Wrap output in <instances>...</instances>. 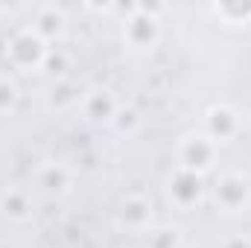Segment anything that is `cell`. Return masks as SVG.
Masks as SVG:
<instances>
[{
	"mask_svg": "<svg viewBox=\"0 0 251 248\" xmlns=\"http://www.w3.org/2000/svg\"><path fill=\"white\" fill-rule=\"evenodd\" d=\"M50 53V44L44 38H38V32L32 26H24L18 32H12L6 38V62L12 70H21V73H35L44 67V59Z\"/></svg>",
	"mask_w": 251,
	"mask_h": 248,
	"instance_id": "6da1fadb",
	"label": "cell"
},
{
	"mask_svg": "<svg viewBox=\"0 0 251 248\" xmlns=\"http://www.w3.org/2000/svg\"><path fill=\"white\" fill-rule=\"evenodd\" d=\"M167 12L164 3H137L134 15L123 21V41L131 50H152L161 38V15Z\"/></svg>",
	"mask_w": 251,
	"mask_h": 248,
	"instance_id": "7a4b0ae2",
	"label": "cell"
},
{
	"mask_svg": "<svg viewBox=\"0 0 251 248\" xmlns=\"http://www.w3.org/2000/svg\"><path fill=\"white\" fill-rule=\"evenodd\" d=\"M213 201L222 213L240 216L251 207V181L243 173H222L213 181Z\"/></svg>",
	"mask_w": 251,
	"mask_h": 248,
	"instance_id": "3957f363",
	"label": "cell"
},
{
	"mask_svg": "<svg viewBox=\"0 0 251 248\" xmlns=\"http://www.w3.org/2000/svg\"><path fill=\"white\" fill-rule=\"evenodd\" d=\"M216 155H219V146L204 131H193L187 137H181V143H178V167L199 173V175H207L213 170Z\"/></svg>",
	"mask_w": 251,
	"mask_h": 248,
	"instance_id": "277c9868",
	"label": "cell"
},
{
	"mask_svg": "<svg viewBox=\"0 0 251 248\" xmlns=\"http://www.w3.org/2000/svg\"><path fill=\"white\" fill-rule=\"evenodd\" d=\"M167 196H170V201L178 207V210H193V207H199L201 204V198H204V175H199V173H190L184 167H176L173 173H170V181H167Z\"/></svg>",
	"mask_w": 251,
	"mask_h": 248,
	"instance_id": "5b68a950",
	"label": "cell"
},
{
	"mask_svg": "<svg viewBox=\"0 0 251 248\" xmlns=\"http://www.w3.org/2000/svg\"><path fill=\"white\" fill-rule=\"evenodd\" d=\"M240 128H243V120H240L237 108H231L228 102H216V105L207 108V114H204V134L216 146L237 140L240 137Z\"/></svg>",
	"mask_w": 251,
	"mask_h": 248,
	"instance_id": "8992f818",
	"label": "cell"
},
{
	"mask_svg": "<svg viewBox=\"0 0 251 248\" xmlns=\"http://www.w3.org/2000/svg\"><path fill=\"white\" fill-rule=\"evenodd\" d=\"M117 225H120L123 231H131V234L149 231V228H152V201H149L143 193H128L123 201H120Z\"/></svg>",
	"mask_w": 251,
	"mask_h": 248,
	"instance_id": "52a82bcc",
	"label": "cell"
},
{
	"mask_svg": "<svg viewBox=\"0 0 251 248\" xmlns=\"http://www.w3.org/2000/svg\"><path fill=\"white\" fill-rule=\"evenodd\" d=\"M29 26L38 32V38H44V41L53 47V44L62 41L64 32H67V15H64L62 6L47 3V6H38V9H35V18H32Z\"/></svg>",
	"mask_w": 251,
	"mask_h": 248,
	"instance_id": "ba28073f",
	"label": "cell"
},
{
	"mask_svg": "<svg viewBox=\"0 0 251 248\" xmlns=\"http://www.w3.org/2000/svg\"><path fill=\"white\" fill-rule=\"evenodd\" d=\"M117 111H120V99L114 97L111 88H94L82 97V114L91 123H111Z\"/></svg>",
	"mask_w": 251,
	"mask_h": 248,
	"instance_id": "9c48e42d",
	"label": "cell"
},
{
	"mask_svg": "<svg viewBox=\"0 0 251 248\" xmlns=\"http://www.w3.org/2000/svg\"><path fill=\"white\" fill-rule=\"evenodd\" d=\"M38 187L50 196H64L70 184H73V173L67 164H59V161H47L41 170H38Z\"/></svg>",
	"mask_w": 251,
	"mask_h": 248,
	"instance_id": "30bf717a",
	"label": "cell"
},
{
	"mask_svg": "<svg viewBox=\"0 0 251 248\" xmlns=\"http://www.w3.org/2000/svg\"><path fill=\"white\" fill-rule=\"evenodd\" d=\"M0 213L9 222H26V219H32V198H29V193L18 190V187L6 190L0 196Z\"/></svg>",
	"mask_w": 251,
	"mask_h": 248,
	"instance_id": "8fae6325",
	"label": "cell"
},
{
	"mask_svg": "<svg viewBox=\"0 0 251 248\" xmlns=\"http://www.w3.org/2000/svg\"><path fill=\"white\" fill-rule=\"evenodd\" d=\"M213 15L222 18L228 26H246V24H251V0H225V3H213Z\"/></svg>",
	"mask_w": 251,
	"mask_h": 248,
	"instance_id": "7c38bea8",
	"label": "cell"
},
{
	"mask_svg": "<svg viewBox=\"0 0 251 248\" xmlns=\"http://www.w3.org/2000/svg\"><path fill=\"white\" fill-rule=\"evenodd\" d=\"M18 102H21V88H18L15 76L0 73V117L15 114L18 111Z\"/></svg>",
	"mask_w": 251,
	"mask_h": 248,
	"instance_id": "4fadbf2b",
	"label": "cell"
},
{
	"mask_svg": "<svg viewBox=\"0 0 251 248\" xmlns=\"http://www.w3.org/2000/svg\"><path fill=\"white\" fill-rule=\"evenodd\" d=\"M146 248H181V231L178 228H155V231H149Z\"/></svg>",
	"mask_w": 251,
	"mask_h": 248,
	"instance_id": "5bb4252c",
	"label": "cell"
},
{
	"mask_svg": "<svg viewBox=\"0 0 251 248\" xmlns=\"http://www.w3.org/2000/svg\"><path fill=\"white\" fill-rule=\"evenodd\" d=\"M111 125H114L120 134H131V131L140 125V111H137L134 105H120V111L114 114Z\"/></svg>",
	"mask_w": 251,
	"mask_h": 248,
	"instance_id": "9a60e30c",
	"label": "cell"
},
{
	"mask_svg": "<svg viewBox=\"0 0 251 248\" xmlns=\"http://www.w3.org/2000/svg\"><path fill=\"white\" fill-rule=\"evenodd\" d=\"M41 70H47V73H53V76H62L64 70H67V56H64L59 47H50V53H47Z\"/></svg>",
	"mask_w": 251,
	"mask_h": 248,
	"instance_id": "2e32d148",
	"label": "cell"
},
{
	"mask_svg": "<svg viewBox=\"0 0 251 248\" xmlns=\"http://www.w3.org/2000/svg\"><path fill=\"white\" fill-rule=\"evenodd\" d=\"M219 248H251V237L249 234H234V237L222 240V246Z\"/></svg>",
	"mask_w": 251,
	"mask_h": 248,
	"instance_id": "e0dca14e",
	"label": "cell"
}]
</instances>
